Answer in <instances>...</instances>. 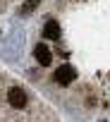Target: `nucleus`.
<instances>
[{
	"label": "nucleus",
	"mask_w": 110,
	"mask_h": 122,
	"mask_svg": "<svg viewBox=\"0 0 110 122\" xmlns=\"http://www.w3.org/2000/svg\"><path fill=\"white\" fill-rule=\"evenodd\" d=\"M34 55H36V60H38V65H50V62H53V53H50V48L43 46V43H38V46L34 48Z\"/></svg>",
	"instance_id": "obj_3"
},
{
	"label": "nucleus",
	"mask_w": 110,
	"mask_h": 122,
	"mask_svg": "<svg viewBox=\"0 0 110 122\" xmlns=\"http://www.w3.org/2000/svg\"><path fill=\"white\" fill-rule=\"evenodd\" d=\"M38 3H41V0H26L24 7H22V12H24V15H26V12H31L34 7H38Z\"/></svg>",
	"instance_id": "obj_5"
},
{
	"label": "nucleus",
	"mask_w": 110,
	"mask_h": 122,
	"mask_svg": "<svg viewBox=\"0 0 110 122\" xmlns=\"http://www.w3.org/2000/svg\"><path fill=\"white\" fill-rule=\"evenodd\" d=\"M74 77H77V72H74L72 65H60L58 70H55V81L62 84V86H65V84H72Z\"/></svg>",
	"instance_id": "obj_2"
},
{
	"label": "nucleus",
	"mask_w": 110,
	"mask_h": 122,
	"mask_svg": "<svg viewBox=\"0 0 110 122\" xmlns=\"http://www.w3.org/2000/svg\"><path fill=\"white\" fill-rule=\"evenodd\" d=\"M43 36H45V38H58V36H60V26H58V22H48L45 29H43Z\"/></svg>",
	"instance_id": "obj_4"
},
{
	"label": "nucleus",
	"mask_w": 110,
	"mask_h": 122,
	"mask_svg": "<svg viewBox=\"0 0 110 122\" xmlns=\"http://www.w3.org/2000/svg\"><path fill=\"white\" fill-rule=\"evenodd\" d=\"M7 103H10L12 108H17V110H22V108H26V103H29V98H26V93H24V89H19V86H10V89H7Z\"/></svg>",
	"instance_id": "obj_1"
}]
</instances>
